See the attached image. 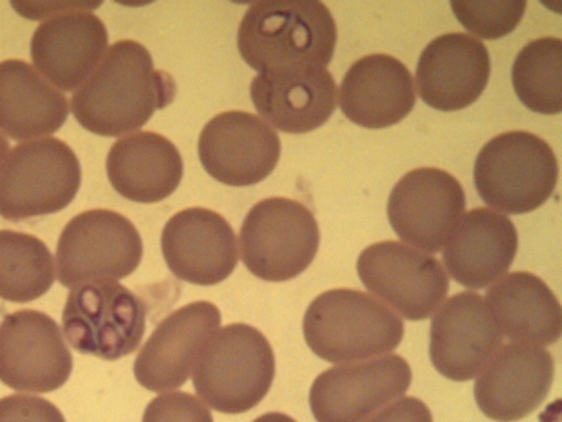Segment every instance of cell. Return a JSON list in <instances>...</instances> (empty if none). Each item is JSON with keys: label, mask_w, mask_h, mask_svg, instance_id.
<instances>
[{"label": "cell", "mask_w": 562, "mask_h": 422, "mask_svg": "<svg viewBox=\"0 0 562 422\" xmlns=\"http://www.w3.org/2000/svg\"><path fill=\"white\" fill-rule=\"evenodd\" d=\"M175 95L173 78L155 68L148 49L134 40H120L74 92L71 111L86 130L120 136L142 127Z\"/></svg>", "instance_id": "obj_1"}, {"label": "cell", "mask_w": 562, "mask_h": 422, "mask_svg": "<svg viewBox=\"0 0 562 422\" xmlns=\"http://www.w3.org/2000/svg\"><path fill=\"white\" fill-rule=\"evenodd\" d=\"M337 41L329 9L315 0L252 2L237 31L244 62L258 73L284 67H326Z\"/></svg>", "instance_id": "obj_2"}, {"label": "cell", "mask_w": 562, "mask_h": 422, "mask_svg": "<svg viewBox=\"0 0 562 422\" xmlns=\"http://www.w3.org/2000/svg\"><path fill=\"white\" fill-rule=\"evenodd\" d=\"M312 352L335 364L356 363L395 349L404 335L402 320L372 296L337 288L318 295L303 318Z\"/></svg>", "instance_id": "obj_3"}, {"label": "cell", "mask_w": 562, "mask_h": 422, "mask_svg": "<svg viewBox=\"0 0 562 422\" xmlns=\"http://www.w3.org/2000/svg\"><path fill=\"white\" fill-rule=\"evenodd\" d=\"M192 384L212 409L243 413L269 391L276 370L266 336L246 323H232L214 333L193 364Z\"/></svg>", "instance_id": "obj_4"}, {"label": "cell", "mask_w": 562, "mask_h": 422, "mask_svg": "<svg viewBox=\"0 0 562 422\" xmlns=\"http://www.w3.org/2000/svg\"><path fill=\"white\" fill-rule=\"evenodd\" d=\"M559 165L551 146L526 131L491 138L479 152L473 179L482 200L509 214L536 210L553 193Z\"/></svg>", "instance_id": "obj_5"}, {"label": "cell", "mask_w": 562, "mask_h": 422, "mask_svg": "<svg viewBox=\"0 0 562 422\" xmlns=\"http://www.w3.org/2000/svg\"><path fill=\"white\" fill-rule=\"evenodd\" d=\"M81 168L74 151L56 137L15 145L0 171V215L19 221L55 213L75 198Z\"/></svg>", "instance_id": "obj_6"}, {"label": "cell", "mask_w": 562, "mask_h": 422, "mask_svg": "<svg viewBox=\"0 0 562 422\" xmlns=\"http://www.w3.org/2000/svg\"><path fill=\"white\" fill-rule=\"evenodd\" d=\"M319 245L317 222L303 203L284 197L257 202L239 230L246 268L266 281H285L303 273Z\"/></svg>", "instance_id": "obj_7"}, {"label": "cell", "mask_w": 562, "mask_h": 422, "mask_svg": "<svg viewBox=\"0 0 562 422\" xmlns=\"http://www.w3.org/2000/svg\"><path fill=\"white\" fill-rule=\"evenodd\" d=\"M61 323L76 351L115 360L138 347L146 309L138 296L115 280L90 281L68 292Z\"/></svg>", "instance_id": "obj_8"}, {"label": "cell", "mask_w": 562, "mask_h": 422, "mask_svg": "<svg viewBox=\"0 0 562 422\" xmlns=\"http://www.w3.org/2000/svg\"><path fill=\"white\" fill-rule=\"evenodd\" d=\"M143 255L142 237L124 215L92 209L75 215L56 246L57 279L66 288L131 275Z\"/></svg>", "instance_id": "obj_9"}, {"label": "cell", "mask_w": 562, "mask_h": 422, "mask_svg": "<svg viewBox=\"0 0 562 422\" xmlns=\"http://www.w3.org/2000/svg\"><path fill=\"white\" fill-rule=\"evenodd\" d=\"M357 271L372 295L411 321L428 318L449 289L447 273L436 257L397 241L366 247Z\"/></svg>", "instance_id": "obj_10"}, {"label": "cell", "mask_w": 562, "mask_h": 422, "mask_svg": "<svg viewBox=\"0 0 562 422\" xmlns=\"http://www.w3.org/2000/svg\"><path fill=\"white\" fill-rule=\"evenodd\" d=\"M411 381L408 363L395 354L338 365L315 378L310 407L317 422H364L402 397Z\"/></svg>", "instance_id": "obj_11"}, {"label": "cell", "mask_w": 562, "mask_h": 422, "mask_svg": "<svg viewBox=\"0 0 562 422\" xmlns=\"http://www.w3.org/2000/svg\"><path fill=\"white\" fill-rule=\"evenodd\" d=\"M72 357L58 324L37 310H19L0 323V381L18 391L50 392L61 387Z\"/></svg>", "instance_id": "obj_12"}, {"label": "cell", "mask_w": 562, "mask_h": 422, "mask_svg": "<svg viewBox=\"0 0 562 422\" xmlns=\"http://www.w3.org/2000/svg\"><path fill=\"white\" fill-rule=\"evenodd\" d=\"M465 196L448 171L420 167L406 173L387 200V218L397 236L426 253H437L461 219Z\"/></svg>", "instance_id": "obj_13"}, {"label": "cell", "mask_w": 562, "mask_h": 422, "mask_svg": "<svg viewBox=\"0 0 562 422\" xmlns=\"http://www.w3.org/2000/svg\"><path fill=\"white\" fill-rule=\"evenodd\" d=\"M503 337L486 300L477 292L461 291L448 298L432 318L430 359L446 378L471 380L501 348Z\"/></svg>", "instance_id": "obj_14"}, {"label": "cell", "mask_w": 562, "mask_h": 422, "mask_svg": "<svg viewBox=\"0 0 562 422\" xmlns=\"http://www.w3.org/2000/svg\"><path fill=\"white\" fill-rule=\"evenodd\" d=\"M198 152L202 166L215 180L245 187L270 175L279 162L281 143L278 133L259 116L231 110L204 125Z\"/></svg>", "instance_id": "obj_15"}, {"label": "cell", "mask_w": 562, "mask_h": 422, "mask_svg": "<svg viewBox=\"0 0 562 422\" xmlns=\"http://www.w3.org/2000/svg\"><path fill=\"white\" fill-rule=\"evenodd\" d=\"M160 244L171 273L194 285L212 286L223 281L238 262L231 224L220 213L203 207L175 213L162 229Z\"/></svg>", "instance_id": "obj_16"}, {"label": "cell", "mask_w": 562, "mask_h": 422, "mask_svg": "<svg viewBox=\"0 0 562 422\" xmlns=\"http://www.w3.org/2000/svg\"><path fill=\"white\" fill-rule=\"evenodd\" d=\"M220 324L221 312L209 301L190 302L168 314L135 358L136 380L154 392L183 385L198 354Z\"/></svg>", "instance_id": "obj_17"}, {"label": "cell", "mask_w": 562, "mask_h": 422, "mask_svg": "<svg viewBox=\"0 0 562 422\" xmlns=\"http://www.w3.org/2000/svg\"><path fill=\"white\" fill-rule=\"evenodd\" d=\"M554 375L551 354L539 346L509 343L497 351L474 384L480 410L497 422H515L547 398Z\"/></svg>", "instance_id": "obj_18"}, {"label": "cell", "mask_w": 562, "mask_h": 422, "mask_svg": "<svg viewBox=\"0 0 562 422\" xmlns=\"http://www.w3.org/2000/svg\"><path fill=\"white\" fill-rule=\"evenodd\" d=\"M252 104L270 125L289 134L311 132L336 109L337 87L322 66L276 68L258 73L250 84Z\"/></svg>", "instance_id": "obj_19"}, {"label": "cell", "mask_w": 562, "mask_h": 422, "mask_svg": "<svg viewBox=\"0 0 562 422\" xmlns=\"http://www.w3.org/2000/svg\"><path fill=\"white\" fill-rule=\"evenodd\" d=\"M491 73L485 45L464 32H450L430 41L416 67L418 95L429 107L457 111L473 103Z\"/></svg>", "instance_id": "obj_20"}, {"label": "cell", "mask_w": 562, "mask_h": 422, "mask_svg": "<svg viewBox=\"0 0 562 422\" xmlns=\"http://www.w3.org/2000/svg\"><path fill=\"white\" fill-rule=\"evenodd\" d=\"M108 46L104 23L88 11L60 13L43 21L31 38L36 69L64 91L78 89L95 69Z\"/></svg>", "instance_id": "obj_21"}, {"label": "cell", "mask_w": 562, "mask_h": 422, "mask_svg": "<svg viewBox=\"0 0 562 422\" xmlns=\"http://www.w3.org/2000/svg\"><path fill=\"white\" fill-rule=\"evenodd\" d=\"M443 244L449 275L467 288L479 289L494 284L510 267L518 234L506 215L479 207L459 220Z\"/></svg>", "instance_id": "obj_22"}, {"label": "cell", "mask_w": 562, "mask_h": 422, "mask_svg": "<svg viewBox=\"0 0 562 422\" xmlns=\"http://www.w3.org/2000/svg\"><path fill=\"white\" fill-rule=\"evenodd\" d=\"M415 101L412 74L387 54H371L355 62L339 87L340 110L367 129L394 125L412 111Z\"/></svg>", "instance_id": "obj_23"}, {"label": "cell", "mask_w": 562, "mask_h": 422, "mask_svg": "<svg viewBox=\"0 0 562 422\" xmlns=\"http://www.w3.org/2000/svg\"><path fill=\"white\" fill-rule=\"evenodd\" d=\"M105 168L112 187L122 197L143 203L169 197L183 174L182 158L175 144L151 131L119 138L108 153Z\"/></svg>", "instance_id": "obj_24"}, {"label": "cell", "mask_w": 562, "mask_h": 422, "mask_svg": "<svg viewBox=\"0 0 562 422\" xmlns=\"http://www.w3.org/2000/svg\"><path fill=\"white\" fill-rule=\"evenodd\" d=\"M503 335L532 346H548L561 336V304L547 284L528 271L496 280L485 298Z\"/></svg>", "instance_id": "obj_25"}, {"label": "cell", "mask_w": 562, "mask_h": 422, "mask_svg": "<svg viewBox=\"0 0 562 422\" xmlns=\"http://www.w3.org/2000/svg\"><path fill=\"white\" fill-rule=\"evenodd\" d=\"M68 116L65 95L22 59L0 62V129L16 141L56 132Z\"/></svg>", "instance_id": "obj_26"}, {"label": "cell", "mask_w": 562, "mask_h": 422, "mask_svg": "<svg viewBox=\"0 0 562 422\" xmlns=\"http://www.w3.org/2000/svg\"><path fill=\"white\" fill-rule=\"evenodd\" d=\"M54 259L46 244L23 232L0 230V298L29 302L54 282Z\"/></svg>", "instance_id": "obj_27"}, {"label": "cell", "mask_w": 562, "mask_h": 422, "mask_svg": "<svg viewBox=\"0 0 562 422\" xmlns=\"http://www.w3.org/2000/svg\"><path fill=\"white\" fill-rule=\"evenodd\" d=\"M561 45L558 37H540L526 44L514 60V90L519 100L533 112H561Z\"/></svg>", "instance_id": "obj_28"}, {"label": "cell", "mask_w": 562, "mask_h": 422, "mask_svg": "<svg viewBox=\"0 0 562 422\" xmlns=\"http://www.w3.org/2000/svg\"><path fill=\"white\" fill-rule=\"evenodd\" d=\"M458 21L472 34L495 40L509 34L519 24L525 1H451Z\"/></svg>", "instance_id": "obj_29"}, {"label": "cell", "mask_w": 562, "mask_h": 422, "mask_svg": "<svg viewBox=\"0 0 562 422\" xmlns=\"http://www.w3.org/2000/svg\"><path fill=\"white\" fill-rule=\"evenodd\" d=\"M142 422H213L210 410L186 391L161 393L146 407Z\"/></svg>", "instance_id": "obj_30"}, {"label": "cell", "mask_w": 562, "mask_h": 422, "mask_svg": "<svg viewBox=\"0 0 562 422\" xmlns=\"http://www.w3.org/2000/svg\"><path fill=\"white\" fill-rule=\"evenodd\" d=\"M0 422H66L50 401L32 395H10L0 399Z\"/></svg>", "instance_id": "obj_31"}, {"label": "cell", "mask_w": 562, "mask_h": 422, "mask_svg": "<svg viewBox=\"0 0 562 422\" xmlns=\"http://www.w3.org/2000/svg\"><path fill=\"white\" fill-rule=\"evenodd\" d=\"M364 422H432V415L418 398L404 397L385 406Z\"/></svg>", "instance_id": "obj_32"}, {"label": "cell", "mask_w": 562, "mask_h": 422, "mask_svg": "<svg viewBox=\"0 0 562 422\" xmlns=\"http://www.w3.org/2000/svg\"><path fill=\"white\" fill-rule=\"evenodd\" d=\"M18 12L27 16L29 19H42L43 16L50 14L52 16L71 12V11H86L93 10L100 3L91 2H48V3H34L35 8H30L25 2L12 3Z\"/></svg>", "instance_id": "obj_33"}, {"label": "cell", "mask_w": 562, "mask_h": 422, "mask_svg": "<svg viewBox=\"0 0 562 422\" xmlns=\"http://www.w3.org/2000/svg\"><path fill=\"white\" fill-rule=\"evenodd\" d=\"M252 422H296V421L284 413L269 412V413H265V414L258 417Z\"/></svg>", "instance_id": "obj_34"}, {"label": "cell", "mask_w": 562, "mask_h": 422, "mask_svg": "<svg viewBox=\"0 0 562 422\" xmlns=\"http://www.w3.org/2000/svg\"><path fill=\"white\" fill-rule=\"evenodd\" d=\"M9 142L4 134L0 131V171L9 154Z\"/></svg>", "instance_id": "obj_35"}]
</instances>
